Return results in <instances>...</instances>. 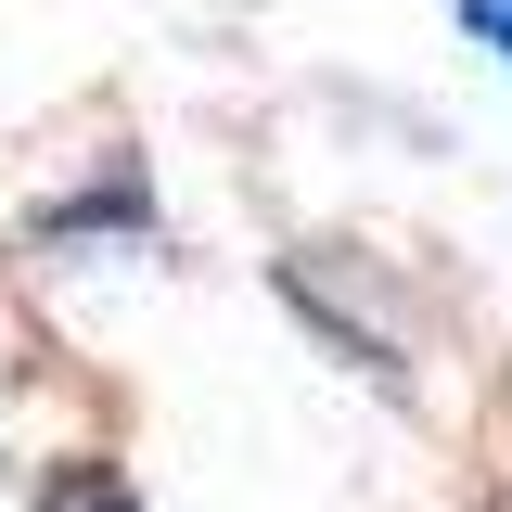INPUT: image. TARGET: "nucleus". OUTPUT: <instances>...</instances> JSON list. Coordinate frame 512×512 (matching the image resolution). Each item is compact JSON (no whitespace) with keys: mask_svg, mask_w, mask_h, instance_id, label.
Returning a JSON list of instances; mask_svg holds the SVG:
<instances>
[{"mask_svg":"<svg viewBox=\"0 0 512 512\" xmlns=\"http://www.w3.org/2000/svg\"><path fill=\"white\" fill-rule=\"evenodd\" d=\"M39 512H141V500H128V474H103V461H64L52 487H39Z\"/></svg>","mask_w":512,"mask_h":512,"instance_id":"f257e3e1","label":"nucleus"},{"mask_svg":"<svg viewBox=\"0 0 512 512\" xmlns=\"http://www.w3.org/2000/svg\"><path fill=\"white\" fill-rule=\"evenodd\" d=\"M461 26H474L487 52H512V0H461Z\"/></svg>","mask_w":512,"mask_h":512,"instance_id":"f03ea898","label":"nucleus"}]
</instances>
